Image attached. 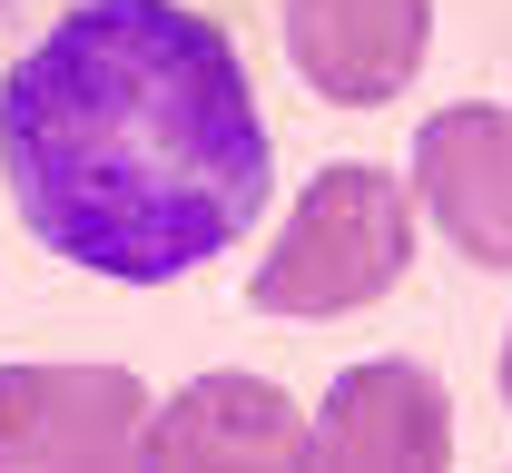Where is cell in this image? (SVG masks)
Segmentation results:
<instances>
[{
    "label": "cell",
    "mask_w": 512,
    "mask_h": 473,
    "mask_svg": "<svg viewBox=\"0 0 512 473\" xmlns=\"http://www.w3.org/2000/svg\"><path fill=\"white\" fill-rule=\"evenodd\" d=\"M0 178L20 227L89 276L168 286L266 207L247 60L178 0H69L0 79Z\"/></svg>",
    "instance_id": "1"
},
{
    "label": "cell",
    "mask_w": 512,
    "mask_h": 473,
    "mask_svg": "<svg viewBox=\"0 0 512 473\" xmlns=\"http://www.w3.org/2000/svg\"><path fill=\"white\" fill-rule=\"evenodd\" d=\"M414 267V207L384 168H325L306 178L296 217L256 257L247 306L256 316H355Z\"/></svg>",
    "instance_id": "2"
},
{
    "label": "cell",
    "mask_w": 512,
    "mask_h": 473,
    "mask_svg": "<svg viewBox=\"0 0 512 473\" xmlns=\"http://www.w3.org/2000/svg\"><path fill=\"white\" fill-rule=\"evenodd\" d=\"M148 385L128 365H0V464H138Z\"/></svg>",
    "instance_id": "3"
},
{
    "label": "cell",
    "mask_w": 512,
    "mask_h": 473,
    "mask_svg": "<svg viewBox=\"0 0 512 473\" xmlns=\"http://www.w3.org/2000/svg\"><path fill=\"white\" fill-rule=\"evenodd\" d=\"M306 464H335V473H365V464L434 473V464H453V405L434 385V365H414V355L345 365L335 395L316 405V424H306Z\"/></svg>",
    "instance_id": "4"
},
{
    "label": "cell",
    "mask_w": 512,
    "mask_h": 473,
    "mask_svg": "<svg viewBox=\"0 0 512 473\" xmlns=\"http://www.w3.org/2000/svg\"><path fill=\"white\" fill-rule=\"evenodd\" d=\"M434 40V0H286V60L335 109H384Z\"/></svg>",
    "instance_id": "5"
},
{
    "label": "cell",
    "mask_w": 512,
    "mask_h": 473,
    "mask_svg": "<svg viewBox=\"0 0 512 473\" xmlns=\"http://www.w3.org/2000/svg\"><path fill=\"white\" fill-rule=\"evenodd\" d=\"M414 198L473 267H512V109H444L414 138Z\"/></svg>",
    "instance_id": "6"
},
{
    "label": "cell",
    "mask_w": 512,
    "mask_h": 473,
    "mask_svg": "<svg viewBox=\"0 0 512 473\" xmlns=\"http://www.w3.org/2000/svg\"><path fill=\"white\" fill-rule=\"evenodd\" d=\"M148 464H306V414L256 375H197L178 405L148 414Z\"/></svg>",
    "instance_id": "7"
},
{
    "label": "cell",
    "mask_w": 512,
    "mask_h": 473,
    "mask_svg": "<svg viewBox=\"0 0 512 473\" xmlns=\"http://www.w3.org/2000/svg\"><path fill=\"white\" fill-rule=\"evenodd\" d=\"M503 405H512V336H503Z\"/></svg>",
    "instance_id": "8"
}]
</instances>
